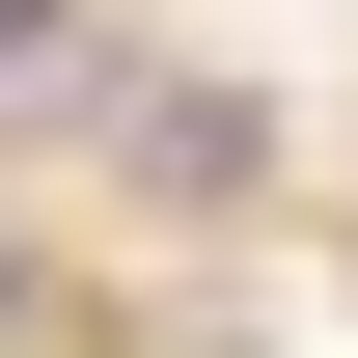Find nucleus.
I'll list each match as a JSON object with an SVG mask.
<instances>
[{"instance_id": "nucleus-2", "label": "nucleus", "mask_w": 358, "mask_h": 358, "mask_svg": "<svg viewBox=\"0 0 358 358\" xmlns=\"http://www.w3.org/2000/svg\"><path fill=\"white\" fill-rule=\"evenodd\" d=\"M83 83V28H55V0H0V110H55Z\"/></svg>"}, {"instance_id": "nucleus-1", "label": "nucleus", "mask_w": 358, "mask_h": 358, "mask_svg": "<svg viewBox=\"0 0 358 358\" xmlns=\"http://www.w3.org/2000/svg\"><path fill=\"white\" fill-rule=\"evenodd\" d=\"M110 138H138V193H248V166H275L248 83H110Z\"/></svg>"}]
</instances>
